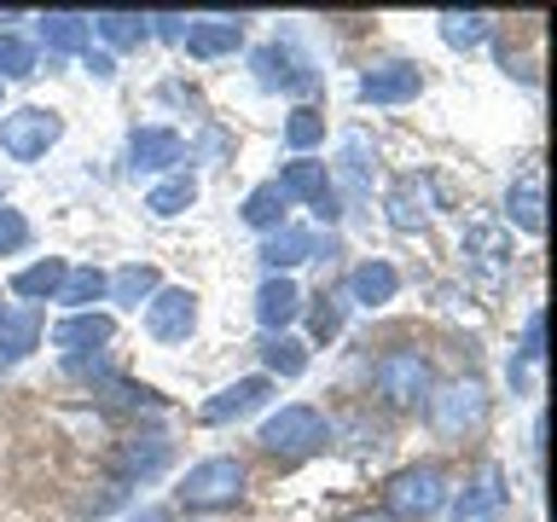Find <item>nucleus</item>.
<instances>
[{
  "label": "nucleus",
  "mask_w": 557,
  "mask_h": 522,
  "mask_svg": "<svg viewBox=\"0 0 557 522\" xmlns=\"http://www.w3.org/2000/svg\"><path fill=\"white\" fill-rule=\"evenodd\" d=\"M487 412H494V395H487V383L476 372L435 383L430 400H424V418H430V430L442 435V442H465V435H476L487 424Z\"/></svg>",
  "instance_id": "nucleus-1"
},
{
  "label": "nucleus",
  "mask_w": 557,
  "mask_h": 522,
  "mask_svg": "<svg viewBox=\"0 0 557 522\" xmlns=\"http://www.w3.org/2000/svg\"><path fill=\"white\" fill-rule=\"evenodd\" d=\"M186 157L181 134L174 128H134L128 134V169L134 174H157V169H174Z\"/></svg>",
  "instance_id": "nucleus-19"
},
{
  "label": "nucleus",
  "mask_w": 557,
  "mask_h": 522,
  "mask_svg": "<svg viewBox=\"0 0 557 522\" xmlns=\"http://www.w3.org/2000/svg\"><path fill=\"white\" fill-rule=\"evenodd\" d=\"M296 313H302V290H296V278L290 273H268L261 278V290H256V320L268 337H278Z\"/></svg>",
  "instance_id": "nucleus-17"
},
{
  "label": "nucleus",
  "mask_w": 557,
  "mask_h": 522,
  "mask_svg": "<svg viewBox=\"0 0 557 522\" xmlns=\"http://www.w3.org/2000/svg\"><path fill=\"white\" fill-rule=\"evenodd\" d=\"M35 343H41V313H35L29 302L0 308V365H17Z\"/></svg>",
  "instance_id": "nucleus-21"
},
{
  "label": "nucleus",
  "mask_w": 557,
  "mask_h": 522,
  "mask_svg": "<svg viewBox=\"0 0 557 522\" xmlns=\"http://www.w3.org/2000/svg\"><path fill=\"white\" fill-rule=\"evenodd\" d=\"M447 470L442 464H407L383 482V517L389 522H424L447 505Z\"/></svg>",
  "instance_id": "nucleus-3"
},
{
  "label": "nucleus",
  "mask_w": 557,
  "mask_h": 522,
  "mask_svg": "<svg viewBox=\"0 0 557 522\" xmlns=\"http://www.w3.org/2000/svg\"><path fill=\"white\" fill-rule=\"evenodd\" d=\"M146 331H151V343H186L198 331V296L186 285H163L146 302Z\"/></svg>",
  "instance_id": "nucleus-7"
},
{
  "label": "nucleus",
  "mask_w": 557,
  "mask_h": 522,
  "mask_svg": "<svg viewBox=\"0 0 557 522\" xmlns=\"http://www.w3.org/2000/svg\"><path fill=\"white\" fill-rule=\"evenodd\" d=\"M82 64H87V76H99V82H111V76H116V59H111V52H94V47H87V52H82Z\"/></svg>",
  "instance_id": "nucleus-38"
},
{
  "label": "nucleus",
  "mask_w": 557,
  "mask_h": 522,
  "mask_svg": "<svg viewBox=\"0 0 557 522\" xmlns=\"http://www.w3.org/2000/svg\"><path fill=\"white\" fill-rule=\"evenodd\" d=\"M505 499H511V487H505V470L494 459L476 464V476H470V487L459 499H453V511H459V522H494L505 511Z\"/></svg>",
  "instance_id": "nucleus-11"
},
{
  "label": "nucleus",
  "mask_w": 557,
  "mask_h": 522,
  "mask_svg": "<svg viewBox=\"0 0 557 522\" xmlns=\"http://www.w3.org/2000/svg\"><path fill=\"white\" fill-rule=\"evenodd\" d=\"M29 244V221L17 215L12 203H0V256H12V250H24Z\"/></svg>",
  "instance_id": "nucleus-36"
},
{
  "label": "nucleus",
  "mask_w": 557,
  "mask_h": 522,
  "mask_svg": "<svg viewBox=\"0 0 557 522\" xmlns=\"http://www.w3.org/2000/svg\"><path fill=\"white\" fill-rule=\"evenodd\" d=\"M313 302H320V308H313V337H320V343H331V337H337V331H343L348 296H343V290H320V296H313Z\"/></svg>",
  "instance_id": "nucleus-35"
},
{
  "label": "nucleus",
  "mask_w": 557,
  "mask_h": 522,
  "mask_svg": "<svg viewBox=\"0 0 557 522\" xmlns=\"http://www.w3.org/2000/svg\"><path fill=\"white\" fill-rule=\"evenodd\" d=\"M104 290H111V273H104V268H70L59 302L70 313H94V302H104Z\"/></svg>",
  "instance_id": "nucleus-29"
},
{
  "label": "nucleus",
  "mask_w": 557,
  "mask_h": 522,
  "mask_svg": "<svg viewBox=\"0 0 557 522\" xmlns=\"http://www.w3.org/2000/svg\"><path fill=\"white\" fill-rule=\"evenodd\" d=\"M59 139H64V116L47 111V104H17V111L0 116V151L12 163H41Z\"/></svg>",
  "instance_id": "nucleus-6"
},
{
  "label": "nucleus",
  "mask_w": 557,
  "mask_h": 522,
  "mask_svg": "<svg viewBox=\"0 0 557 522\" xmlns=\"http://www.w3.org/2000/svg\"><path fill=\"white\" fill-rule=\"evenodd\" d=\"M198 203V181L191 174H174V181H157L151 191H146V209L157 221H169V215H186V209Z\"/></svg>",
  "instance_id": "nucleus-31"
},
{
  "label": "nucleus",
  "mask_w": 557,
  "mask_h": 522,
  "mask_svg": "<svg viewBox=\"0 0 557 522\" xmlns=\"http://www.w3.org/2000/svg\"><path fill=\"white\" fill-rule=\"evenodd\" d=\"M169 459H174V447L163 442V435H134V442L116 447L111 470H116V482H151V476L169 470Z\"/></svg>",
  "instance_id": "nucleus-15"
},
{
  "label": "nucleus",
  "mask_w": 557,
  "mask_h": 522,
  "mask_svg": "<svg viewBox=\"0 0 557 522\" xmlns=\"http://www.w3.org/2000/svg\"><path fill=\"white\" fill-rule=\"evenodd\" d=\"M261 452H273V459H308V452H320L325 442H331V424L313 407H302V400H296V407H278L268 424H261Z\"/></svg>",
  "instance_id": "nucleus-5"
},
{
  "label": "nucleus",
  "mask_w": 557,
  "mask_h": 522,
  "mask_svg": "<svg viewBox=\"0 0 557 522\" xmlns=\"http://www.w3.org/2000/svg\"><path fill=\"white\" fill-rule=\"evenodd\" d=\"M111 337H116V320H111V313H64V320L47 331V343L64 348V355H87V348L99 355Z\"/></svg>",
  "instance_id": "nucleus-16"
},
{
  "label": "nucleus",
  "mask_w": 557,
  "mask_h": 522,
  "mask_svg": "<svg viewBox=\"0 0 557 522\" xmlns=\"http://www.w3.org/2000/svg\"><path fill=\"white\" fill-rule=\"evenodd\" d=\"M505 221L522 226V233H546V169L540 163L511 174V186H505Z\"/></svg>",
  "instance_id": "nucleus-9"
},
{
  "label": "nucleus",
  "mask_w": 557,
  "mask_h": 522,
  "mask_svg": "<svg viewBox=\"0 0 557 522\" xmlns=\"http://www.w3.org/2000/svg\"><path fill=\"white\" fill-rule=\"evenodd\" d=\"M250 70H256V82L268 87V94H308V87H313L308 59H296L290 47H256Z\"/></svg>",
  "instance_id": "nucleus-13"
},
{
  "label": "nucleus",
  "mask_w": 557,
  "mask_h": 522,
  "mask_svg": "<svg viewBox=\"0 0 557 522\" xmlns=\"http://www.w3.org/2000/svg\"><path fill=\"white\" fill-rule=\"evenodd\" d=\"M320 139H325V116L313 111V104H296V111L285 116V146H290L296 157H308Z\"/></svg>",
  "instance_id": "nucleus-33"
},
{
  "label": "nucleus",
  "mask_w": 557,
  "mask_h": 522,
  "mask_svg": "<svg viewBox=\"0 0 557 522\" xmlns=\"http://www.w3.org/2000/svg\"><path fill=\"white\" fill-rule=\"evenodd\" d=\"M244 487H250L244 459H203V464L186 470V482L174 487V494H181L186 511H233L244 499Z\"/></svg>",
  "instance_id": "nucleus-4"
},
{
  "label": "nucleus",
  "mask_w": 557,
  "mask_h": 522,
  "mask_svg": "<svg viewBox=\"0 0 557 522\" xmlns=\"http://www.w3.org/2000/svg\"><path fill=\"white\" fill-rule=\"evenodd\" d=\"M261 360H268V372H261V377H302L308 372V343L290 337V331H278V337L261 343Z\"/></svg>",
  "instance_id": "nucleus-30"
},
{
  "label": "nucleus",
  "mask_w": 557,
  "mask_h": 522,
  "mask_svg": "<svg viewBox=\"0 0 557 522\" xmlns=\"http://www.w3.org/2000/svg\"><path fill=\"white\" fill-rule=\"evenodd\" d=\"M343 522H389L383 511H360V517H343Z\"/></svg>",
  "instance_id": "nucleus-40"
},
{
  "label": "nucleus",
  "mask_w": 557,
  "mask_h": 522,
  "mask_svg": "<svg viewBox=\"0 0 557 522\" xmlns=\"http://www.w3.org/2000/svg\"><path fill=\"white\" fill-rule=\"evenodd\" d=\"M181 47L191 59H226V52L244 47V17H186Z\"/></svg>",
  "instance_id": "nucleus-14"
},
{
  "label": "nucleus",
  "mask_w": 557,
  "mask_h": 522,
  "mask_svg": "<svg viewBox=\"0 0 557 522\" xmlns=\"http://www.w3.org/2000/svg\"><path fill=\"white\" fill-rule=\"evenodd\" d=\"M278 191H285V203H320L325 191H331V169L320 163V157H290L285 169H278V181H273Z\"/></svg>",
  "instance_id": "nucleus-20"
},
{
  "label": "nucleus",
  "mask_w": 557,
  "mask_h": 522,
  "mask_svg": "<svg viewBox=\"0 0 557 522\" xmlns=\"http://www.w3.org/2000/svg\"><path fill=\"white\" fill-rule=\"evenodd\" d=\"M87 29H94L104 47H116V52H128V47H139L151 35L146 12H94V17H87Z\"/></svg>",
  "instance_id": "nucleus-27"
},
{
  "label": "nucleus",
  "mask_w": 557,
  "mask_h": 522,
  "mask_svg": "<svg viewBox=\"0 0 557 522\" xmlns=\"http://www.w3.org/2000/svg\"><path fill=\"white\" fill-rule=\"evenodd\" d=\"M435 29H442V41L453 52H476L487 35H494V17H487V12H442V17H435Z\"/></svg>",
  "instance_id": "nucleus-28"
},
{
  "label": "nucleus",
  "mask_w": 557,
  "mask_h": 522,
  "mask_svg": "<svg viewBox=\"0 0 557 522\" xmlns=\"http://www.w3.org/2000/svg\"><path fill=\"white\" fill-rule=\"evenodd\" d=\"M372 389L389 412H418L435 389V365L424 348H383L372 360Z\"/></svg>",
  "instance_id": "nucleus-2"
},
{
  "label": "nucleus",
  "mask_w": 557,
  "mask_h": 522,
  "mask_svg": "<svg viewBox=\"0 0 557 522\" xmlns=\"http://www.w3.org/2000/svg\"><path fill=\"white\" fill-rule=\"evenodd\" d=\"M355 94L366 99V104H407V99H418L424 94V70L418 64H372L366 76L355 82Z\"/></svg>",
  "instance_id": "nucleus-10"
},
{
  "label": "nucleus",
  "mask_w": 557,
  "mask_h": 522,
  "mask_svg": "<svg viewBox=\"0 0 557 522\" xmlns=\"http://www.w3.org/2000/svg\"><path fill=\"white\" fill-rule=\"evenodd\" d=\"M41 41H47V52H87L94 47L87 12H47L41 17Z\"/></svg>",
  "instance_id": "nucleus-26"
},
{
  "label": "nucleus",
  "mask_w": 557,
  "mask_h": 522,
  "mask_svg": "<svg viewBox=\"0 0 557 522\" xmlns=\"http://www.w3.org/2000/svg\"><path fill=\"white\" fill-rule=\"evenodd\" d=\"M268 395H273V377H238V383H226L221 395H209L203 407H198V418L203 424H238V418H250L256 407H268Z\"/></svg>",
  "instance_id": "nucleus-12"
},
{
  "label": "nucleus",
  "mask_w": 557,
  "mask_h": 522,
  "mask_svg": "<svg viewBox=\"0 0 557 522\" xmlns=\"http://www.w3.org/2000/svg\"><path fill=\"white\" fill-rule=\"evenodd\" d=\"M163 290V273L151 268V261H128L122 273H111V302H122V308H139V302H151V296Z\"/></svg>",
  "instance_id": "nucleus-25"
},
{
  "label": "nucleus",
  "mask_w": 557,
  "mask_h": 522,
  "mask_svg": "<svg viewBox=\"0 0 557 522\" xmlns=\"http://www.w3.org/2000/svg\"><path fill=\"white\" fill-rule=\"evenodd\" d=\"M24 76H35V41L0 29V82H24Z\"/></svg>",
  "instance_id": "nucleus-34"
},
{
  "label": "nucleus",
  "mask_w": 557,
  "mask_h": 522,
  "mask_svg": "<svg viewBox=\"0 0 557 522\" xmlns=\"http://www.w3.org/2000/svg\"><path fill=\"white\" fill-rule=\"evenodd\" d=\"M435 209V174H400V181L383 191V221L395 233H418Z\"/></svg>",
  "instance_id": "nucleus-8"
},
{
  "label": "nucleus",
  "mask_w": 557,
  "mask_h": 522,
  "mask_svg": "<svg viewBox=\"0 0 557 522\" xmlns=\"http://www.w3.org/2000/svg\"><path fill=\"white\" fill-rule=\"evenodd\" d=\"M122 522H174V517L163 511V505H139V511H134V517H122Z\"/></svg>",
  "instance_id": "nucleus-39"
},
{
  "label": "nucleus",
  "mask_w": 557,
  "mask_h": 522,
  "mask_svg": "<svg viewBox=\"0 0 557 522\" xmlns=\"http://www.w3.org/2000/svg\"><path fill=\"white\" fill-rule=\"evenodd\" d=\"M540 337H546V313H529L517 355H511V365H505V372H511V389H517V395H534V389H540V360H546Z\"/></svg>",
  "instance_id": "nucleus-23"
},
{
  "label": "nucleus",
  "mask_w": 557,
  "mask_h": 522,
  "mask_svg": "<svg viewBox=\"0 0 557 522\" xmlns=\"http://www.w3.org/2000/svg\"><path fill=\"white\" fill-rule=\"evenodd\" d=\"M285 191H278L273 181H261L256 191H250V198H244V209H238V215L244 221H250L256 226V233H273V226H285Z\"/></svg>",
  "instance_id": "nucleus-32"
},
{
  "label": "nucleus",
  "mask_w": 557,
  "mask_h": 522,
  "mask_svg": "<svg viewBox=\"0 0 557 522\" xmlns=\"http://www.w3.org/2000/svg\"><path fill=\"white\" fill-rule=\"evenodd\" d=\"M64 273H70V261H59V256H41L35 268H24L12 278V290L24 296V302L35 308V302H59V290H64Z\"/></svg>",
  "instance_id": "nucleus-24"
},
{
  "label": "nucleus",
  "mask_w": 557,
  "mask_h": 522,
  "mask_svg": "<svg viewBox=\"0 0 557 522\" xmlns=\"http://www.w3.org/2000/svg\"><path fill=\"white\" fill-rule=\"evenodd\" d=\"M320 256V238L308 233V226H273L268 238H261V268L268 273H290V268H302V261Z\"/></svg>",
  "instance_id": "nucleus-18"
},
{
  "label": "nucleus",
  "mask_w": 557,
  "mask_h": 522,
  "mask_svg": "<svg viewBox=\"0 0 557 522\" xmlns=\"http://www.w3.org/2000/svg\"><path fill=\"white\" fill-rule=\"evenodd\" d=\"M146 29H157L163 41H181V35H186V17H181V12H157V17H146Z\"/></svg>",
  "instance_id": "nucleus-37"
},
{
  "label": "nucleus",
  "mask_w": 557,
  "mask_h": 522,
  "mask_svg": "<svg viewBox=\"0 0 557 522\" xmlns=\"http://www.w3.org/2000/svg\"><path fill=\"white\" fill-rule=\"evenodd\" d=\"M395 290H400V273L389 268V261H360V268L348 273V285H343V296H348V302H360V308L395 302Z\"/></svg>",
  "instance_id": "nucleus-22"
}]
</instances>
